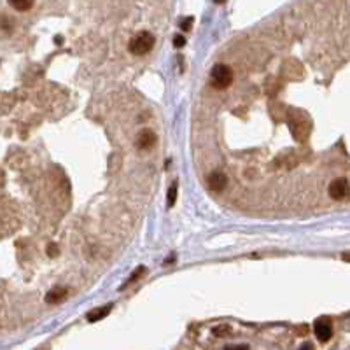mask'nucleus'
Returning a JSON list of instances; mask_svg holds the SVG:
<instances>
[{
  "label": "nucleus",
  "mask_w": 350,
  "mask_h": 350,
  "mask_svg": "<svg viewBox=\"0 0 350 350\" xmlns=\"http://www.w3.org/2000/svg\"><path fill=\"white\" fill-rule=\"evenodd\" d=\"M224 333H229V327L228 326H221V327H215V329H214L215 336H222Z\"/></svg>",
  "instance_id": "13"
},
{
  "label": "nucleus",
  "mask_w": 350,
  "mask_h": 350,
  "mask_svg": "<svg viewBox=\"0 0 350 350\" xmlns=\"http://www.w3.org/2000/svg\"><path fill=\"white\" fill-rule=\"evenodd\" d=\"M313 331H315V336L319 338L320 341H327L331 336H333V326H331V320L326 319V317L317 319L315 324H313Z\"/></svg>",
  "instance_id": "4"
},
{
  "label": "nucleus",
  "mask_w": 350,
  "mask_h": 350,
  "mask_svg": "<svg viewBox=\"0 0 350 350\" xmlns=\"http://www.w3.org/2000/svg\"><path fill=\"white\" fill-rule=\"evenodd\" d=\"M174 44H175V48H182V46L186 44V39H184L182 35H175Z\"/></svg>",
  "instance_id": "14"
},
{
  "label": "nucleus",
  "mask_w": 350,
  "mask_h": 350,
  "mask_svg": "<svg viewBox=\"0 0 350 350\" xmlns=\"http://www.w3.org/2000/svg\"><path fill=\"white\" fill-rule=\"evenodd\" d=\"M191 25H193V18H189L187 21H182V30H189Z\"/></svg>",
  "instance_id": "16"
},
{
  "label": "nucleus",
  "mask_w": 350,
  "mask_h": 350,
  "mask_svg": "<svg viewBox=\"0 0 350 350\" xmlns=\"http://www.w3.org/2000/svg\"><path fill=\"white\" fill-rule=\"evenodd\" d=\"M207 182H208V186H210L212 191L221 193V191H224V187L228 186V177L222 174V172H212V174L208 175Z\"/></svg>",
  "instance_id": "6"
},
{
  "label": "nucleus",
  "mask_w": 350,
  "mask_h": 350,
  "mask_svg": "<svg viewBox=\"0 0 350 350\" xmlns=\"http://www.w3.org/2000/svg\"><path fill=\"white\" fill-rule=\"evenodd\" d=\"M210 83L215 90H226L233 83V70L224 63H217L210 70Z\"/></svg>",
  "instance_id": "1"
},
{
  "label": "nucleus",
  "mask_w": 350,
  "mask_h": 350,
  "mask_svg": "<svg viewBox=\"0 0 350 350\" xmlns=\"http://www.w3.org/2000/svg\"><path fill=\"white\" fill-rule=\"evenodd\" d=\"M58 252H60V249H58V245H55V243H51V245L48 247V254H49L51 257L58 256Z\"/></svg>",
  "instance_id": "12"
},
{
  "label": "nucleus",
  "mask_w": 350,
  "mask_h": 350,
  "mask_svg": "<svg viewBox=\"0 0 350 350\" xmlns=\"http://www.w3.org/2000/svg\"><path fill=\"white\" fill-rule=\"evenodd\" d=\"M9 6L18 11H28L34 7V2H30V0H11Z\"/></svg>",
  "instance_id": "9"
},
{
  "label": "nucleus",
  "mask_w": 350,
  "mask_h": 350,
  "mask_svg": "<svg viewBox=\"0 0 350 350\" xmlns=\"http://www.w3.org/2000/svg\"><path fill=\"white\" fill-rule=\"evenodd\" d=\"M156 133L153 132V130H142V132L139 133V137H137V147H139L140 151H146V149H151V147L156 144Z\"/></svg>",
  "instance_id": "5"
},
{
  "label": "nucleus",
  "mask_w": 350,
  "mask_h": 350,
  "mask_svg": "<svg viewBox=\"0 0 350 350\" xmlns=\"http://www.w3.org/2000/svg\"><path fill=\"white\" fill-rule=\"evenodd\" d=\"M144 273H146V268H144V266L137 268V270L133 271V273H132V275H130V277H128V280H126L125 284H123V287H121V289H125L126 285H130V284H135V282L139 280V278L142 277Z\"/></svg>",
  "instance_id": "10"
},
{
  "label": "nucleus",
  "mask_w": 350,
  "mask_h": 350,
  "mask_svg": "<svg viewBox=\"0 0 350 350\" xmlns=\"http://www.w3.org/2000/svg\"><path fill=\"white\" fill-rule=\"evenodd\" d=\"M111 310H112V305H105V306H102V308L93 310V312H90V313L86 315L88 322H98L100 319L107 317L109 313H111Z\"/></svg>",
  "instance_id": "8"
},
{
  "label": "nucleus",
  "mask_w": 350,
  "mask_h": 350,
  "mask_svg": "<svg viewBox=\"0 0 350 350\" xmlns=\"http://www.w3.org/2000/svg\"><path fill=\"white\" fill-rule=\"evenodd\" d=\"M67 296H69V291L63 287H56V289H51V291L46 294V303L49 305H58V303L65 301Z\"/></svg>",
  "instance_id": "7"
},
{
  "label": "nucleus",
  "mask_w": 350,
  "mask_h": 350,
  "mask_svg": "<svg viewBox=\"0 0 350 350\" xmlns=\"http://www.w3.org/2000/svg\"><path fill=\"white\" fill-rule=\"evenodd\" d=\"M329 196L333 200H345V198L350 194V184L347 179H334L333 182L329 184Z\"/></svg>",
  "instance_id": "3"
},
{
  "label": "nucleus",
  "mask_w": 350,
  "mask_h": 350,
  "mask_svg": "<svg viewBox=\"0 0 350 350\" xmlns=\"http://www.w3.org/2000/svg\"><path fill=\"white\" fill-rule=\"evenodd\" d=\"M299 350H313V347H312V343H305Z\"/></svg>",
  "instance_id": "17"
},
{
  "label": "nucleus",
  "mask_w": 350,
  "mask_h": 350,
  "mask_svg": "<svg viewBox=\"0 0 350 350\" xmlns=\"http://www.w3.org/2000/svg\"><path fill=\"white\" fill-rule=\"evenodd\" d=\"M348 259H350V257H348Z\"/></svg>",
  "instance_id": "18"
},
{
  "label": "nucleus",
  "mask_w": 350,
  "mask_h": 350,
  "mask_svg": "<svg viewBox=\"0 0 350 350\" xmlns=\"http://www.w3.org/2000/svg\"><path fill=\"white\" fill-rule=\"evenodd\" d=\"M249 347L247 345H229V347H226V350H247Z\"/></svg>",
  "instance_id": "15"
},
{
  "label": "nucleus",
  "mask_w": 350,
  "mask_h": 350,
  "mask_svg": "<svg viewBox=\"0 0 350 350\" xmlns=\"http://www.w3.org/2000/svg\"><path fill=\"white\" fill-rule=\"evenodd\" d=\"M154 35L149 34V32H140L137 34L135 37L130 41V53H133L135 56H142V55H147L151 49L154 48Z\"/></svg>",
  "instance_id": "2"
},
{
  "label": "nucleus",
  "mask_w": 350,
  "mask_h": 350,
  "mask_svg": "<svg viewBox=\"0 0 350 350\" xmlns=\"http://www.w3.org/2000/svg\"><path fill=\"white\" fill-rule=\"evenodd\" d=\"M175 200H177V184H174V186L168 189V201H167L168 207H174Z\"/></svg>",
  "instance_id": "11"
}]
</instances>
